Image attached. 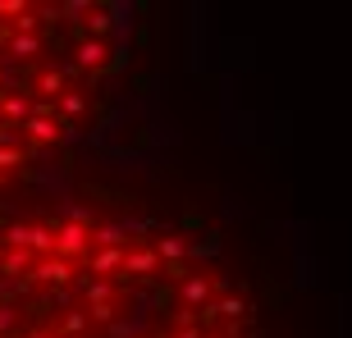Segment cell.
Masks as SVG:
<instances>
[{
    "mask_svg": "<svg viewBox=\"0 0 352 338\" xmlns=\"http://www.w3.org/2000/svg\"><path fill=\"white\" fill-rule=\"evenodd\" d=\"M23 133H28V137H32L37 146H51V142H60L65 124H60V119H51V105L41 101V105H32V115H28Z\"/></svg>",
    "mask_w": 352,
    "mask_h": 338,
    "instance_id": "6da1fadb",
    "label": "cell"
},
{
    "mask_svg": "<svg viewBox=\"0 0 352 338\" xmlns=\"http://www.w3.org/2000/svg\"><path fill=\"white\" fill-rule=\"evenodd\" d=\"M87 229H82V224H60V234H55V256L60 260H69V265H74V256H82V251H87Z\"/></svg>",
    "mask_w": 352,
    "mask_h": 338,
    "instance_id": "7a4b0ae2",
    "label": "cell"
},
{
    "mask_svg": "<svg viewBox=\"0 0 352 338\" xmlns=\"http://www.w3.org/2000/svg\"><path fill=\"white\" fill-rule=\"evenodd\" d=\"M32 284H51V288H60V284H69L74 279V265L69 260H60V256H41L37 265H32V274H28Z\"/></svg>",
    "mask_w": 352,
    "mask_h": 338,
    "instance_id": "3957f363",
    "label": "cell"
},
{
    "mask_svg": "<svg viewBox=\"0 0 352 338\" xmlns=\"http://www.w3.org/2000/svg\"><path fill=\"white\" fill-rule=\"evenodd\" d=\"M41 46H46V41H41L37 32H10V41H5L10 60H19V65H23V60H32V55H41Z\"/></svg>",
    "mask_w": 352,
    "mask_h": 338,
    "instance_id": "277c9868",
    "label": "cell"
},
{
    "mask_svg": "<svg viewBox=\"0 0 352 338\" xmlns=\"http://www.w3.org/2000/svg\"><path fill=\"white\" fill-rule=\"evenodd\" d=\"M105 55H110V46H105V41L82 37V41H78V55H74V65H78V69H101Z\"/></svg>",
    "mask_w": 352,
    "mask_h": 338,
    "instance_id": "5b68a950",
    "label": "cell"
},
{
    "mask_svg": "<svg viewBox=\"0 0 352 338\" xmlns=\"http://www.w3.org/2000/svg\"><path fill=\"white\" fill-rule=\"evenodd\" d=\"M156 270H160V256H156L151 247L124 256V274H133V279H146V274H156Z\"/></svg>",
    "mask_w": 352,
    "mask_h": 338,
    "instance_id": "8992f818",
    "label": "cell"
},
{
    "mask_svg": "<svg viewBox=\"0 0 352 338\" xmlns=\"http://www.w3.org/2000/svg\"><path fill=\"white\" fill-rule=\"evenodd\" d=\"M28 251H37V256H55V234L46 224H32L28 229Z\"/></svg>",
    "mask_w": 352,
    "mask_h": 338,
    "instance_id": "52a82bcc",
    "label": "cell"
},
{
    "mask_svg": "<svg viewBox=\"0 0 352 338\" xmlns=\"http://www.w3.org/2000/svg\"><path fill=\"white\" fill-rule=\"evenodd\" d=\"M0 110H5V119H10V124H28L32 101H28V96H0Z\"/></svg>",
    "mask_w": 352,
    "mask_h": 338,
    "instance_id": "ba28073f",
    "label": "cell"
},
{
    "mask_svg": "<svg viewBox=\"0 0 352 338\" xmlns=\"http://www.w3.org/2000/svg\"><path fill=\"white\" fill-rule=\"evenodd\" d=\"M110 270H124V251L119 247H101L91 256V274H110Z\"/></svg>",
    "mask_w": 352,
    "mask_h": 338,
    "instance_id": "9c48e42d",
    "label": "cell"
},
{
    "mask_svg": "<svg viewBox=\"0 0 352 338\" xmlns=\"http://www.w3.org/2000/svg\"><path fill=\"white\" fill-rule=\"evenodd\" d=\"M183 302H188V306H206V297H210V284L206 279H183Z\"/></svg>",
    "mask_w": 352,
    "mask_h": 338,
    "instance_id": "30bf717a",
    "label": "cell"
},
{
    "mask_svg": "<svg viewBox=\"0 0 352 338\" xmlns=\"http://www.w3.org/2000/svg\"><path fill=\"white\" fill-rule=\"evenodd\" d=\"M37 91L41 96H65V78H60V69H46V74H37Z\"/></svg>",
    "mask_w": 352,
    "mask_h": 338,
    "instance_id": "8fae6325",
    "label": "cell"
},
{
    "mask_svg": "<svg viewBox=\"0 0 352 338\" xmlns=\"http://www.w3.org/2000/svg\"><path fill=\"white\" fill-rule=\"evenodd\" d=\"M87 238H91V243H101V247H119V243H124V229H119V224H96Z\"/></svg>",
    "mask_w": 352,
    "mask_h": 338,
    "instance_id": "7c38bea8",
    "label": "cell"
},
{
    "mask_svg": "<svg viewBox=\"0 0 352 338\" xmlns=\"http://www.w3.org/2000/svg\"><path fill=\"white\" fill-rule=\"evenodd\" d=\"M32 265V251H5V265H0V274H10V279H19V274Z\"/></svg>",
    "mask_w": 352,
    "mask_h": 338,
    "instance_id": "4fadbf2b",
    "label": "cell"
},
{
    "mask_svg": "<svg viewBox=\"0 0 352 338\" xmlns=\"http://www.w3.org/2000/svg\"><path fill=\"white\" fill-rule=\"evenodd\" d=\"M82 293H87L91 306H105V302H110V293H115V284H110V279H87V288H82Z\"/></svg>",
    "mask_w": 352,
    "mask_h": 338,
    "instance_id": "5bb4252c",
    "label": "cell"
},
{
    "mask_svg": "<svg viewBox=\"0 0 352 338\" xmlns=\"http://www.w3.org/2000/svg\"><path fill=\"white\" fill-rule=\"evenodd\" d=\"M110 23H115V19H110V10H91V14H87V37L105 41V32H110Z\"/></svg>",
    "mask_w": 352,
    "mask_h": 338,
    "instance_id": "9a60e30c",
    "label": "cell"
},
{
    "mask_svg": "<svg viewBox=\"0 0 352 338\" xmlns=\"http://www.w3.org/2000/svg\"><path fill=\"white\" fill-rule=\"evenodd\" d=\"M151 251H156L160 260H179V256H188V243H183V238H160Z\"/></svg>",
    "mask_w": 352,
    "mask_h": 338,
    "instance_id": "2e32d148",
    "label": "cell"
},
{
    "mask_svg": "<svg viewBox=\"0 0 352 338\" xmlns=\"http://www.w3.org/2000/svg\"><path fill=\"white\" fill-rule=\"evenodd\" d=\"M60 110H65V115H69V119H78V115H82V110H87V101H82L78 91H65V96H60Z\"/></svg>",
    "mask_w": 352,
    "mask_h": 338,
    "instance_id": "e0dca14e",
    "label": "cell"
},
{
    "mask_svg": "<svg viewBox=\"0 0 352 338\" xmlns=\"http://www.w3.org/2000/svg\"><path fill=\"white\" fill-rule=\"evenodd\" d=\"M243 311H248V306H243V297H224V302H215V315H229V320H238Z\"/></svg>",
    "mask_w": 352,
    "mask_h": 338,
    "instance_id": "ac0fdd59",
    "label": "cell"
},
{
    "mask_svg": "<svg viewBox=\"0 0 352 338\" xmlns=\"http://www.w3.org/2000/svg\"><path fill=\"white\" fill-rule=\"evenodd\" d=\"M87 320H96V325H115V302H105V306H91Z\"/></svg>",
    "mask_w": 352,
    "mask_h": 338,
    "instance_id": "d6986e66",
    "label": "cell"
},
{
    "mask_svg": "<svg viewBox=\"0 0 352 338\" xmlns=\"http://www.w3.org/2000/svg\"><path fill=\"white\" fill-rule=\"evenodd\" d=\"M60 14L65 19H82V14H91V5L87 0H69V5H60Z\"/></svg>",
    "mask_w": 352,
    "mask_h": 338,
    "instance_id": "ffe728a7",
    "label": "cell"
},
{
    "mask_svg": "<svg viewBox=\"0 0 352 338\" xmlns=\"http://www.w3.org/2000/svg\"><path fill=\"white\" fill-rule=\"evenodd\" d=\"M82 329H87V315H82V311H69L65 315V334H82Z\"/></svg>",
    "mask_w": 352,
    "mask_h": 338,
    "instance_id": "44dd1931",
    "label": "cell"
},
{
    "mask_svg": "<svg viewBox=\"0 0 352 338\" xmlns=\"http://www.w3.org/2000/svg\"><path fill=\"white\" fill-rule=\"evenodd\" d=\"M23 165V151H14V146H0V169H14Z\"/></svg>",
    "mask_w": 352,
    "mask_h": 338,
    "instance_id": "7402d4cb",
    "label": "cell"
},
{
    "mask_svg": "<svg viewBox=\"0 0 352 338\" xmlns=\"http://www.w3.org/2000/svg\"><path fill=\"white\" fill-rule=\"evenodd\" d=\"M0 14H10V19H23L28 5H23V0H0Z\"/></svg>",
    "mask_w": 352,
    "mask_h": 338,
    "instance_id": "603a6c76",
    "label": "cell"
},
{
    "mask_svg": "<svg viewBox=\"0 0 352 338\" xmlns=\"http://www.w3.org/2000/svg\"><path fill=\"white\" fill-rule=\"evenodd\" d=\"M14 320H19V315H14V306H0V334H10Z\"/></svg>",
    "mask_w": 352,
    "mask_h": 338,
    "instance_id": "cb8c5ba5",
    "label": "cell"
},
{
    "mask_svg": "<svg viewBox=\"0 0 352 338\" xmlns=\"http://www.w3.org/2000/svg\"><path fill=\"white\" fill-rule=\"evenodd\" d=\"M14 23H19V32H32V27H37V23H41V19H37V10H28V14H23V19H14Z\"/></svg>",
    "mask_w": 352,
    "mask_h": 338,
    "instance_id": "d4e9b609",
    "label": "cell"
},
{
    "mask_svg": "<svg viewBox=\"0 0 352 338\" xmlns=\"http://www.w3.org/2000/svg\"><path fill=\"white\" fill-rule=\"evenodd\" d=\"M174 338H201V329H197V325H183V329H179Z\"/></svg>",
    "mask_w": 352,
    "mask_h": 338,
    "instance_id": "484cf974",
    "label": "cell"
},
{
    "mask_svg": "<svg viewBox=\"0 0 352 338\" xmlns=\"http://www.w3.org/2000/svg\"><path fill=\"white\" fill-rule=\"evenodd\" d=\"M0 82H14V69H0Z\"/></svg>",
    "mask_w": 352,
    "mask_h": 338,
    "instance_id": "4316f807",
    "label": "cell"
},
{
    "mask_svg": "<svg viewBox=\"0 0 352 338\" xmlns=\"http://www.w3.org/2000/svg\"><path fill=\"white\" fill-rule=\"evenodd\" d=\"M28 338H60V334H41V329H32V334H28Z\"/></svg>",
    "mask_w": 352,
    "mask_h": 338,
    "instance_id": "83f0119b",
    "label": "cell"
},
{
    "mask_svg": "<svg viewBox=\"0 0 352 338\" xmlns=\"http://www.w3.org/2000/svg\"><path fill=\"white\" fill-rule=\"evenodd\" d=\"M0 265H5V247H0Z\"/></svg>",
    "mask_w": 352,
    "mask_h": 338,
    "instance_id": "f1b7e54d",
    "label": "cell"
}]
</instances>
